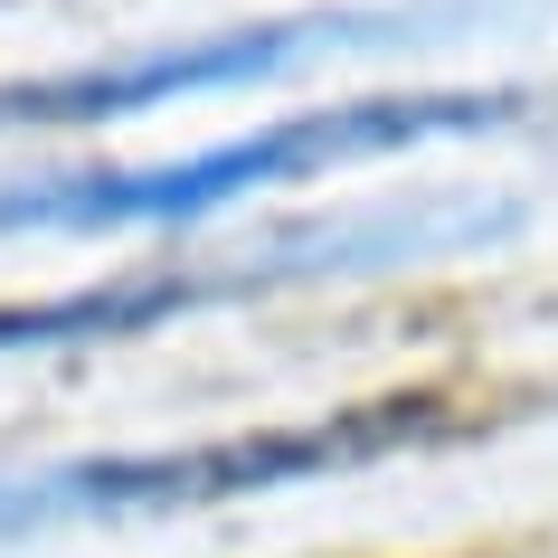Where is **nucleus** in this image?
I'll return each instance as SVG.
<instances>
[{"mask_svg":"<svg viewBox=\"0 0 558 558\" xmlns=\"http://www.w3.org/2000/svg\"><path fill=\"white\" fill-rule=\"evenodd\" d=\"M521 123V95H351V105H294L228 143L171 151V161H86V171H20L0 180V236H123V228H199L236 199L323 180L341 161L501 133Z\"/></svg>","mask_w":558,"mask_h":558,"instance_id":"1","label":"nucleus"},{"mask_svg":"<svg viewBox=\"0 0 558 558\" xmlns=\"http://www.w3.org/2000/svg\"><path fill=\"white\" fill-rule=\"evenodd\" d=\"M408 416L379 426H275V436H218V445H151V454H76V464L0 473V539L66 521H133V511H190V501H236V493H284L313 473H341L379 454Z\"/></svg>","mask_w":558,"mask_h":558,"instance_id":"2","label":"nucleus"},{"mask_svg":"<svg viewBox=\"0 0 558 558\" xmlns=\"http://www.w3.org/2000/svg\"><path fill=\"white\" fill-rule=\"evenodd\" d=\"M501 208H454V218H379V228H303L275 236L256 256L228 265H151V275H114V284H76L48 303H10L0 313V351H66V341H133V331L199 313V303H236L265 284H313V275H351V265H408L445 236H493Z\"/></svg>","mask_w":558,"mask_h":558,"instance_id":"3","label":"nucleus"},{"mask_svg":"<svg viewBox=\"0 0 558 558\" xmlns=\"http://www.w3.org/2000/svg\"><path fill=\"white\" fill-rule=\"evenodd\" d=\"M398 20L388 10H313V20H246V29H199L161 38L133 58H95L66 76H29L0 86V133H38V123H123L180 95H228V86H275L313 58H351V48H388Z\"/></svg>","mask_w":558,"mask_h":558,"instance_id":"4","label":"nucleus"}]
</instances>
